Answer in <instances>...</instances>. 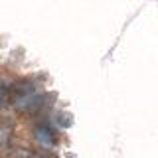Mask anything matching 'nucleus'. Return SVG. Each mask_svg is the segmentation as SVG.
<instances>
[{
	"mask_svg": "<svg viewBox=\"0 0 158 158\" xmlns=\"http://www.w3.org/2000/svg\"><path fill=\"white\" fill-rule=\"evenodd\" d=\"M42 158H57V156H56V154H44Z\"/></svg>",
	"mask_w": 158,
	"mask_h": 158,
	"instance_id": "nucleus-4",
	"label": "nucleus"
},
{
	"mask_svg": "<svg viewBox=\"0 0 158 158\" xmlns=\"http://www.w3.org/2000/svg\"><path fill=\"white\" fill-rule=\"evenodd\" d=\"M8 101H10V85L0 81V107L8 105Z\"/></svg>",
	"mask_w": 158,
	"mask_h": 158,
	"instance_id": "nucleus-3",
	"label": "nucleus"
},
{
	"mask_svg": "<svg viewBox=\"0 0 158 158\" xmlns=\"http://www.w3.org/2000/svg\"><path fill=\"white\" fill-rule=\"evenodd\" d=\"M34 138H36V142L44 148H52V146H56V142H57V135H56V131H53V127L49 125V123H38V125L34 127Z\"/></svg>",
	"mask_w": 158,
	"mask_h": 158,
	"instance_id": "nucleus-1",
	"label": "nucleus"
},
{
	"mask_svg": "<svg viewBox=\"0 0 158 158\" xmlns=\"http://www.w3.org/2000/svg\"><path fill=\"white\" fill-rule=\"evenodd\" d=\"M56 123H57V127H63V128H69L73 125V117L69 115L67 111H59L57 115H56Z\"/></svg>",
	"mask_w": 158,
	"mask_h": 158,
	"instance_id": "nucleus-2",
	"label": "nucleus"
}]
</instances>
